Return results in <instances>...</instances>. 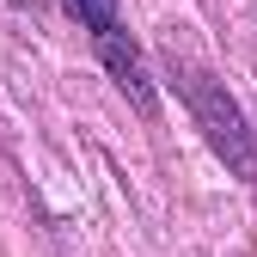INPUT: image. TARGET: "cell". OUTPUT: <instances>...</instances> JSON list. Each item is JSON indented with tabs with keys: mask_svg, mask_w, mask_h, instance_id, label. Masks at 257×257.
Listing matches in <instances>:
<instances>
[{
	"mask_svg": "<svg viewBox=\"0 0 257 257\" xmlns=\"http://www.w3.org/2000/svg\"><path fill=\"white\" fill-rule=\"evenodd\" d=\"M172 86L184 92L190 116L202 122L208 147H214L220 159H227V166H233L239 178H251V172H257V153H251V135H245V116H239V104L227 98V86H214V74L190 68V61H178V55H172Z\"/></svg>",
	"mask_w": 257,
	"mask_h": 257,
	"instance_id": "obj_1",
	"label": "cell"
},
{
	"mask_svg": "<svg viewBox=\"0 0 257 257\" xmlns=\"http://www.w3.org/2000/svg\"><path fill=\"white\" fill-rule=\"evenodd\" d=\"M86 31H92V49H98V61L110 68V80L128 92V104H135L141 116H153V80H147V61H141V43L128 37V25L116 13V0H61Z\"/></svg>",
	"mask_w": 257,
	"mask_h": 257,
	"instance_id": "obj_2",
	"label": "cell"
}]
</instances>
